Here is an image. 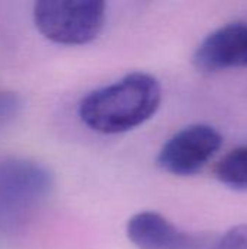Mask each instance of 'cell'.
I'll return each instance as SVG.
<instances>
[{
	"instance_id": "6",
	"label": "cell",
	"mask_w": 247,
	"mask_h": 249,
	"mask_svg": "<svg viewBox=\"0 0 247 249\" xmlns=\"http://www.w3.org/2000/svg\"><path fill=\"white\" fill-rule=\"evenodd\" d=\"M192 63L208 74L247 67V23L234 22L213 31L197 47Z\"/></svg>"
},
{
	"instance_id": "5",
	"label": "cell",
	"mask_w": 247,
	"mask_h": 249,
	"mask_svg": "<svg viewBox=\"0 0 247 249\" xmlns=\"http://www.w3.org/2000/svg\"><path fill=\"white\" fill-rule=\"evenodd\" d=\"M127 236L138 249H214L220 236L181 231L156 212H140L127 223Z\"/></svg>"
},
{
	"instance_id": "9",
	"label": "cell",
	"mask_w": 247,
	"mask_h": 249,
	"mask_svg": "<svg viewBox=\"0 0 247 249\" xmlns=\"http://www.w3.org/2000/svg\"><path fill=\"white\" fill-rule=\"evenodd\" d=\"M19 105L17 96L9 93V92H1L0 93V124L9 120L16 111Z\"/></svg>"
},
{
	"instance_id": "3",
	"label": "cell",
	"mask_w": 247,
	"mask_h": 249,
	"mask_svg": "<svg viewBox=\"0 0 247 249\" xmlns=\"http://www.w3.org/2000/svg\"><path fill=\"white\" fill-rule=\"evenodd\" d=\"M52 190L51 172L32 160H0V220L26 216Z\"/></svg>"
},
{
	"instance_id": "1",
	"label": "cell",
	"mask_w": 247,
	"mask_h": 249,
	"mask_svg": "<svg viewBox=\"0 0 247 249\" xmlns=\"http://www.w3.org/2000/svg\"><path fill=\"white\" fill-rule=\"evenodd\" d=\"M162 102L159 80L146 71H132L82 98L77 114L92 131L121 134L148 121Z\"/></svg>"
},
{
	"instance_id": "7",
	"label": "cell",
	"mask_w": 247,
	"mask_h": 249,
	"mask_svg": "<svg viewBox=\"0 0 247 249\" xmlns=\"http://www.w3.org/2000/svg\"><path fill=\"white\" fill-rule=\"evenodd\" d=\"M215 178L234 191H247V146L230 150L215 166Z\"/></svg>"
},
{
	"instance_id": "4",
	"label": "cell",
	"mask_w": 247,
	"mask_h": 249,
	"mask_svg": "<svg viewBox=\"0 0 247 249\" xmlns=\"http://www.w3.org/2000/svg\"><path fill=\"white\" fill-rule=\"evenodd\" d=\"M223 146V136L208 124H192L173 134L160 149L156 163L165 172L191 177L201 172Z\"/></svg>"
},
{
	"instance_id": "2",
	"label": "cell",
	"mask_w": 247,
	"mask_h": 249,
	"mask_svg": "<svg viewBox=\"0 0 247 249\" xmlns=\"http://www.w3.org/2000/svg\"><path fill=\"white\" fill-rule=\"evenodd\" d=\"M39 34L61 45H84L102 32L106 3L102 0H39L33 4Z\"/></svg>"
},
{
	"instance_id": "8",
	"label": "cell",
	"mask_w": 247,
	"mask_h": 249,
	"mask_svg": "<svg viewBox=\"0 0 247 249\" xmlns=\"http://www.w3.org/2000/svg\"><path fill=\"white\" fill-rule=\"evenodd\" d=\"M214 249H247V225L231 228L218 238Z\"/></svg>"
}]
</instances>
